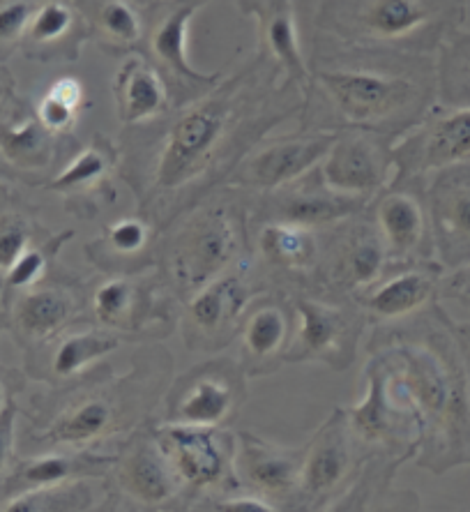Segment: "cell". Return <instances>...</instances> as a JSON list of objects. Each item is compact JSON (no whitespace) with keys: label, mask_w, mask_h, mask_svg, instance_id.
<instances>
[{"label":"cell","mask_w":470,"mask_h":512,"mask_svg":"<svg viewBox=\"0 0 470 512\" xmlns=\"http://www.w3.org/2000/svg\"><path fill=\"white\" fill-rule=\"evenodd\" d=\"M12 88H14L12 77H10V74H7V70H0V100H3V97L10 93Z\"/></svg>","instance_id":"7dc6e473"},{"label":"cell","mask_w":470,"mask_h":512,"mask_svg":"<svg viewBox=\"0 0 470 512\" xmlns=\"http://www.w3.org/2000/svg\"><path fill=\"white\" fill-rule=\"evenodd\" d=\"M394 180H411L431 169L470 162V107L424 116L392 143Z\"/></svg>","instance_id":"e0dca14e"},{"label":"cell","mask_w":470,"mask_h":512,"mask_svg":"<svg viewBox=\"0 0 470 512\" xmlns=\"http://www.w3.org/2000/svg\"><path fill=\"white\" fill-rule=\"evenodd\" d=\"M67 238H72V233H63V236L49 238L47 243L28 247V250L12 263V268L3 275L5 291L19 293V291L33 289V286L47 280L53 256L58 254L60 245H63Z\"/></svg>","instance_id":"ab89813d"},{"label":"cell","mask_w":470,"mask_h":512,"mask_svg":"<svg viewBox=\"0 0 470 512\" xmlns=\"http://www.w3.org/2000/svg\"><path fill=\"white\" fill-rule=\"evenodd\" d=\"M256 201H259V206L252 210V215L259 224L286 222L316 231L335 227L339 222L362 215L369 208V201L353 199L330 190L323 183L318 169L307 173L305 178L295 180L291 185L261 194Z\"/></svg>","instance_id":"d6986e66"},{"label":"cell","mask_w":470,"mask_h":512,"mask_svg":"<svg viewBox=\"0 0 470 512\" xmlns=\"http://www.w3.org/2000/svg\"><path fill=\"white\" fill-rule=\"evenodd\" d=\"M365 213L325 229L328 236L321 240L314 291H330L332 296L344 300L348 296L351 300L355 293L367 289L392 270L383 240Z\"/></svg>","instance_id":"7c38bea8"},{"label":"cell","mask_w":470,"mask_h":512,"mask_svg":"<svg viewBox=\"0 0 470 512\" xmlns=\"http://www.w3.org/2000/svg\"><path fill=\"white\" fill-rule=\"evenodd\" d=\"M35 10V0H0V47L24 40Z\"/></svg>","instance_id":"b9f144b4"},{"label":"cell","mask_w":470,"mask_h":512,"mask_svg":"<svg viewBox=\"0 0 470 512\" xmlns=\"http://www.w3.org/2000/svg\"><path fill=\"white\" fill-rule=\"evenodd\" d=\"M210 0H157L143 7V42L139 54L153 63L169 88L173 109L210 93L226 74L201 72L189 60V26Z\"/></svg>","instance_id":"52a82bcc"},{"label":"cell","mask_w":470,"mask_h":512,"mask_svg":"<svg viewBox=\"0 0 470 512\" xmlns=\"http://www.w3.org/2000/svg\"><path fill=\"white\" fill-rule=\"evenodd\" d=\"M413 183L415 178L392 180L367 208L392 268L429 261V250H434L427 201Z\"/></svg>","instance_id":"ac0fdd59"},{"label":"cell","mask_w":470,"mask_h":512,"mask_svg":"<svg viewBox=\"0 0 470 512\" xmlns=\"http://www.w3.org/2000/svg\"><path fill=\"white\" fill-rule=\"evenodd\" d=\"M24 390V374L14 370H3L0 367V411L5 409V404L10 402L14 395H19Z\"/></svg>","instance_id":"f6af8a7d"},{"label":"cell","mask_w":470,"mask_h":512,"mask_svg":"<svg viewBox=\"0 0 470 512\" xmlns=\"http://www.w3.org/2000/svg\"><path fill=\"white\" fill-rule=\"evenodd\" d=\"M185 487L217 489L233 476L235 434L159 423L150 427ZM235 478V476H233Z\"/></svg>","instance_id":"44dd1931"},{"label":"cell","mask_w":470,"mask_h":512,"mask_svg":"<svg viewBox=\"0 0 470 512\" xmlns=\"http://www.w3.org/2000/svg\"><path fill=\"white\" fill-rule=\"evenodd\" d=\"M362 383L418 436L415 459L424 469L470 462L468 383L436 342L376 335Z\"/></svg>","instance_id":"7a4b0ae2"},{"label":"cell","mask_w":470,"mask_h":512,"mask_svg":"<svg viewBox=\"0 0 470 512\" xmlns=\"http://www.w3.org/2000/svg\"><path fill=\"white\" fill-rule=\"evenodd\" d=\"M242 17L254 19L259 30V51L268 56L288 84L307 95L309 63L300 44L293 0H233Z\"/></svg>","instance_id":"484cf974"},{"label":"cell","mask_w":470,"mask_h":512,"mask_svg":"<svg viewBox=\"0 0 470 512\" xmlns=\"http://www.w3.org/2000/svg\"><path fill=\"white\" fill-rule=\"evenodd\" d=\"M302 450L279 448L252 432L235 434L233 476L235 485L249 492L284 501L298 492Z\"/></svg>","instance_id":"4316f807"},{"label":"cell","mask_w":470,"mask_h":512,"mask_svg":"<svg viewBox=\"0 0 470 512\" xmlns=\"http://www.w3.org/2000/svg\"><path fill=\"white\" fill-rule=\"evenodd\" d=\"M295 310V333L284 365L321 363L344 372L358 356L367 328V314L351 300L339 303L323 296H291Z\"/></svg>","instance_id":"9c48e42d"},{"label":"cell","mask_w":470,"mask_h":512,"mask_svg":"<svg viewBox=\"0 0 470 512\" xmlns=\"http://www.w3.org/2000/svg\"><path fill=\"white\" fill-rule=\"evenodd\" d=\"M19 395H14L5 409L0 411V485L7 473H10L14 459H17V427L21 416V404L17 402Z\"/></svg>","instance_id":"7bdbcfd3"},{"label":"cell","mask_w":470,"mask_h":512,"mask_svg":"<svg viewBox=\"0 0 470 512\" xmlns=\"http://www.w3.org/2000/svg\"><path fill=\"white\" fill-rule=\"evenodd\" d=\"M431 243L438 261L459 268L470 261V162L441 169L427 190Z\"/></svg>","instance_id":"603a6c76"},{"label":"cell","mask_w":470,"mask_h":512,"mask_svg":"<svg viewBox=\"0 0 470 512\" xmlns=\"http://www.w3.org/2000/svg\"><path fill=\"white\" fill-rule=\"evenodd\" d=\"M86 107V88L77 77H60L47 88L37 104V118L53 137H67L77 130L79 116Z\"/></svg>","instance_id":"74e56055"},{"label":"cell","mask_w":470,"mask_h":512,"mask_svg":"<svg viewBox=\"0 0 470 512\" xmlns=\"http://www.w3.org/2000/svg\"><path fill=\"white\" fill-rule=\"evenodd\" d=\"M113 471L120 492L148 508L173 501L185 487L150 427H143L132 436V441L118 455Z\"/></svg>","instance_id":"cb8c5ba5"},{"label":"cell","mask_w":470,"mask_h":512,"mask_svg":"<svg viewBox=\"0 0 470 512\" xmlns=\"http://www.w3.org/2000/svg\"><path fill=\"white\" fill-rule=\"evenodd\" d=\"M173 303L178 300L162 280L143 277V273L106 275L88 296L93 321L127 335L132 342L157 340L159 335L169 333Z\"/></svg>","instance_id":"8fae6325"},{"label":"cell","mask_w":470,"mask_h":512,"mask_svg":"<svg viewBox=\"0 0 470 512\" xmlns=\"http://www.w3.org/2000/svg\"><path fill=\"white\" fill-rule=\"evenodd\" d=\"M120 164V150L109 139L95 137L88 148L79 150L56 178L49 180L47 190L58 194H81L95 197L104 194L113 183V171Z\"/></svg>","instance_id":"836d02e7"},{"label":"cell","mask_w":470,"mask_h":512,"mask_svg":"<svg viewBox=\"0 0 470 512\" xmlns=\"http://www.w3.org/2000/svg\"><path fill=\"white\" fill-rule=\"evenodd\" d=\"M247 399V374L238 360L217 358L180 374L164 395L162 423L222 429Z\"/></svg>","instance_id":"30bf717a"},{"label":"cell","mask_w":470,"mask_h":512,"mask_svg":"<svg viewBox=\"0 0 470 512\" xmlns=\"http://www.w3.org/2000/svg\"><path fill=\"white\" fill-rule=\"evenodd\" d=\"M116 116L127 130L153 125L171 114L169 88L150 60L139 54L125 56L113 79Z\"/></svg>","instance_id":"f1b7e54d"},{"label":"cell","mask_w":470,"mask_h":512,"mask_svg":"<svg viewBox=\"0 0 470 512\" xmlns=\"http://www.w3.org/2000/svg\"><path fill=\"white\" fill-rule=\"evenodd\" d=\"M254 256L270 275H286L295 282L314 277L321 261V231L286 222H263L256 231Z\"/></svg>","instance_id":"4dcf8cb0"},{"label":"cell","mask_w":470,"mask_h":512,"mask_svg":"<svg viewBox=\"0 0 470 512\" xmlns=\"http://www.w3.org/2000/svg\"><path fill=\"white\" fill-rule=\"evenodd\" d=\"M406 455L381 453L371 457L367 466H360V471L353 476L351 487L344 494L335 496L325 512H378L376 503L390 496L392 476L399 464L406 462Z\"/></svg>","instance_id":"d590c367"},{"label":"cell","mask_w":470,"mask_h":512,"mask_svg":"<svg viewBox=\"0 0 470 512\" xmlns=\"http://www.w3.org/2000/svg\"><path fill=\"white\" fill-rule=\"evenodd\" d=\"M302 109L305 93L256 51L199 100L171 109L153 125L134 127L118 167L139 201V215L162 233L224 187L242 157Z\"/></svg>","instance_id":"6da1fadb"},{"label":"cell","mask_w":470,"mask_h":512,"mask_svg":"<svg viewBox=\"0 0 470 512\" xmlns=\"http://www.w3.org/2000/svg\"><path fill=\"white\" fill-rule=\"evenodd\" d=\"M132 5H139V7H148V5H153V3H157V0H130Z\"/></svg>","instance_id":"c3c4849f"},{"label":"cell","mask_w":470,"mask_h":512,"mask_svg":"<svg viewBox=\"0 0 470 512\" xmlns=\"http://www.w3.org/2000/svg\"><path fill=\"white\" fill-rule=\"evenodd\" d=\"M436 93L447 107H470V35L443 51L436 72Z\"/></svg>","instance_id":"f35d334b"},{"label":"cell","mask_w":470,"mask_h":512,"mask_svg":"<svg viewBox=\"0 0 470 512\" xmlns=\"http://www.w3.org/2000/svg\"><path fill=\"white\" fill-rule=\"evenodd\" d=\"M445 291L450 293V296L470 300V261L454 270V275L445 282Z\"/></svg>","instance_id":"bcb514c9"},{"label":"cell","mask_w":470,"mask_h":512,"mask_svg":"<svg viewBox=\"0 0 470 512\" xmlns=\"http://www.w3.org/2000/svg\"><path fill=\"white\" fill-rule=\"evenodd\" d=\"M88 35L111 56H130L141 49L143 14L130 0H72Z\"/></svg>","instance_id":"d6a6232c"},{"label":"cell","mask_w":470,"mask_h":512,"mask_svg":"<svg viewBox=\"0 0 470 512\" xmlns=\"http://www.w3.org/2000/svg\"><path fill=\"white\" fill-rule=\"evenodd\" d=\"M438 273L441 270L431 261L397 266L388 270L378 282L355 293L351 303L358 305L369 321L394 323L408 319L434 300L438 286H441Z\"/></svg>","instance_id":"d4e9b609"},{"label":"cell","mask_w":470,"mask_h":512,"mask_svg":"<svg viewBox=\"0 0 470 512\" xmlns=\"http://www.w3.org/2000/svg\"><path fill=\"white\" fill-rule=\"evenodd\" d=\"M392 143L376 132L341 130L318 173L330 190L371 203L394 180Z\"/></svg>","instance_id":"5bb4252c"},{"label":"cell","mask_w":470,"mask_h":512,"mask_svg":"<svg viewBox=\"0 0 470 512\" xmlns=\"http://www.w3.org/2000/svg\"><path fill=\"white\" fill-rule=\"evenodd\" d=\"M464 17V0H321L314 19V58H424Z\"/></svg>","instance_id":"5b68a950"},{"label":"cell","mask_w":470,"mask_h":512,"mask_svg":"<svg viewBox=\"0 0 470 512\" xmlns=\"http://www.w3.org/2000/svg\"><path fill=\"white\" fill-rule=\"evenodd\" d=\"M93 503V487L88 485V480H77V483L3 496L0 512H88Z\"/></svg>","instance_id":"8d00e7d4"},{"label":"cell","mask_w":470,"mask_h":512,"mask_svg":"<svg viewBox=\"0 0 470 512\" xmlns=\"http://www.w3.org/2000/svg\"><path fill=\"white\" fill-rule=\"evenodd\" d=\"M21 42L30 58L77 60L90 35L72 0H44L37 5Z\"/></svg>","instance_id":"1f68e13d"},{"label":"cell","mask_w":470,"mask_h":512,"mask_svg":"<svg viewBox=\"0 0 470 512\" xmlns=\"http://www.w3.org/2000/svg\"><path fill=\"white\" fill-rule=\"evenodd\" d=\"M35 224L19 210H3L0 213V273H7L12 263L33 247Z\"/></svg>","instance_id":"60d3db41"},{"label":"cell","mask_w":470,"mask_h":512,"mask_svg":"<svg viewBox=\"0 0 470 512\" xmlns=\"http://www.w3.org/2000/svg\"><path fill=\"white\" fill-rule=\"evenodd\" d=\"M171 367L169 351H141L123 376L97 370L95 379L83 386L72 383L56 388L53 395L33 397L28 409H21L26 418L21 446L28 455L47 450L81 453L132 434L169 390Z\"/></svg>","instance_id":"277c9868"},{"label":"cell","mask_w":470,"mask_h":512,"mask_svg":"<svg viewBox=\"0 0 470 512\" xmlns=\"http://www.w3.org/2000/svg\"><path fill=\"white\" fill-rule=\"evenodd\" d=\"M212 512H282L277 506V501L261 496L256 492H240L222 496L212 503Z\"/></svg>","instance_id":"ee69618b"},{"label":"cell","mask_w":470,"mask_h":512,"mask_svg":"<svg viewBox=\"0 0 470 512\" xmlns=\"http://www.w3.org/2000/svg\"><path fill=\"white\" fill-rule=\"evenodd\" d=\"M88 310V298L77 284L70 282H40L33 289L14 293L7 319L14 340L26 353L47 344L67 328L83 321Z\"/></svg>","instance_id":"7402d4cb"},{"label":"cell","mask_w":470,"mask_h":512,"mask_svg":"<svg viewBox=\"0 0 470 512\" xmlns=\"http://www.w3.org/2000/svg\"><path fill=\"white\" fill-rule=\"evenodd\" d=\"M270 291L259 275V261L247 254L235 266L187 298L178 314V333L187 351L212 353L235 342L240 321L252 300Z\"/></svg>","instance_id":"ba28073f"},{"label":"cell","mask_w":470,"mask_h":512,"mask_svg":"<svg viewBox=\"0 0 470 512\" xmlns=\"http://www.w3.org/2000/svg\"><path fill=\"white\" fill-rule=\"evenodd\" d=\"M302 130H365L397 141L429 114L436 84L427 58H312Z\"/></svg>","instance_id":"3957f363"},{"label":"cell","mask_w":470,"mask_h":512,"mask_svg":"<svg viewBox=\"0 0 470 512\" xmlns=\"http://www.w3.org/2000/svg\"><path fill=\"white\" fill-rule=\"evenodd\" d=\"M295 333L293 298L282 291H263L242 316L238 335V363L247 376H265L284 365Z\"/></svg>","instance_id":"ffe728a7"},{"label":"cell","mask_w":470,"mask_h":512,"mask_svg":"<svg viewBox=\"0 0 470 512\" xmlns=\"http://www.w3.org/2000/svg\"><path fill=\"white\" fill-rule=\"evenodd\" d=\"M247 222L242 203L217 190L159 233V280L180 305L245 259Z\"/></svg>","instance_id":"8992f818"},{"label":"cell","mask_w":470,"mask_h":512,"mask_svg":"<svg viewBox=\"0 0 470 512\" xmlns=\"http://www.w3.org/2000/svg\"><path fill=\"white\" fill-rule=\"evenodd\" d=\"M132 342L130 337L100 323H77L49 340L47 344L26 353V374L30 379L47 383L49 388L72 386L86 379L88 372L100 370V363Z\"/></svg>","instance_id":"9a60e30c"},{"label":"cell","mask_w":470,"mask_h":512,"mask_svg":"<svg viewBox=\"0 0 470 512\" xmlns=\"http://www.w3.org/2000/svg\"><path fill=\"white\" fill-rule=\"evenodd\" d=\"M159 229L143 215L111 222L100 238L86 245V256L106 275H139L155 263Z\"/></svg>","instance_id":"f546056e"},{"label":"cell","mask_w":470,"mask_h":512,"mask_svg":"<svg viewBox=\"0 0 470 512\" xmlns=\"http://www.w3.org/2000/svg\"><path fill=\"white\" fill-rule=\"evenodd\" d=\"M358 436L348 423L346 409L337 406L330 418L316 429L312 441L302 450L298 503L309 512L337 494L348 478L358 473Z\"/></svg>","instance_id":"2e32d148"},{"label":"cell","mask_w":470,"mask_h":512,"mask_svg":"<svg viewBox=\"0 0 470 512\" xmlns=\"http://www.w3.org/2000/svg\"><path fill=\"white\" fill-rule=\"evenodd\" d=\"M116 455H95L93 450H47V453L21 455L14 459L10 473L0 485V499L33 489L58 487L77 480L102 478L113 471Z\"/></svg>","instance_id":"83f0119b"},{"label":"cell","mask_w":470,"mask_h":512,"mask_svg":"<svg viewBox=\"0 0 470 512\" xmlns=\"http://www.w3.org/2000/svg\"><path fill=\"white\" fill-rule=\"evenodd\" d=\"M58 137L40 123L37 114L24 116L14 123H0V153L12 167L24 171H44L56 160Z\"/></svg>","instance_id":"e575fe53"},{"label":"cell","mask_w":470,"mask_h":512,"mask_svg":"<svg viewBox=\"0 0 470 512\" xmlns=\"http://www.w3.org/2000/svg\"><path fill=\"white\" fill-rule=\"evenodd\" d=\"M337 139V132L300 130L282 137H265L242 157L224 187L275 192L318 169Z\"/></svg>","instance_id":"4fadbf2b"}]
</instances>
